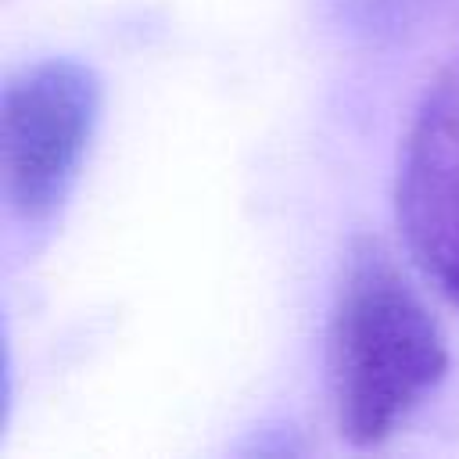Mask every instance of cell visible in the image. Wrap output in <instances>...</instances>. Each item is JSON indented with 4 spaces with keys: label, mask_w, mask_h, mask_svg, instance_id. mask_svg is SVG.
<instances>
[{
    "label": "cell",
    "mask_w": 459,
    "mask_h": 459,
    "mask_svg": "<svg viewBox=\"0 0 459 459\" xmlns=\"http://www.w3.org/2000/svg\"><path fill=\"white\" fill-rule=\"evenodd\" d=\"M100 122V79L72 57H47L7 79L0 100L4 201L25 226L68 201Z\"/></svg>",
    "instance_id": "cell-2"
},
{
    "label": "cell",
    "mask_w": 459,
    "mask_h": 459,
    "mask_svg": "<svg viewBox=\"0 0 459 459\" xmlns=\"http://www.w3.org/2000/svg\"><path fill=\"white\" fill-rule=\"evenodd\" d=\"M448 341L377 237H355L330 316V384L344 441L373 448L445 380Z\"/></svg>",
    "instance_id": "cell-1"
},
{
    "label": "cell",
    "mask_w": 459,
    "mask_h": 459,
    "mask_svg": "<svg viewBox=\"0 0 459 459\" xmlns=\"http://www.w3.org/2000/svg\"><path fill=\"white\" fill-rule=\"evenodd\" d=\"M409 255L459 305V61L423 93L405 133L394 190Z\"/></svg>",
    "instance_id": "cell-3"
}]
</instances>
